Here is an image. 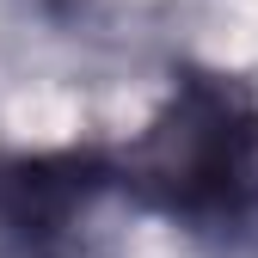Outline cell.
Instances as JSON below:
<instances>
[{
  "mask_svg": "<svg viewBox=\"0 0 258 258\" xmlns=\"http://www.w3.org/2000/svg\"><path fill=\"white\" fill-rule=\"evenodd\" d=\"M172 154L160 160V178L172 184V203H228L234 184L246 178V129H234V111L221 99H203L197 111H184L172 129Z\"/></svg>",
  "mask_w": 258,
  "mask_h": 258,
  "instance_id": "obj_1",
  "label": "cell"
},
{
  "mask_svg": "<svg viewBox=\"0 0 258 258\" xmlns=\"http://www.w3.org/2000/svg\"><path fill=\"white\" fill-rule=\"evenodd\" d=\"M92 184H99V172L86 160H31V166H13L0 178V209H7V221L19 234L49 240L92 197Z\"/></svg>",
  "mask_w": 258,
  "mask_h": 258,
  "instance_id": "obj_2",
  "label": "cell"
}]
</instances>
